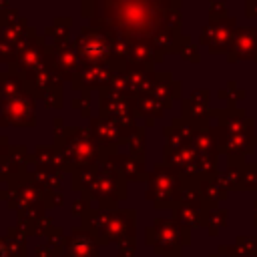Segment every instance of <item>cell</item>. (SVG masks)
I'll use <instances>...</instances> for the list:
<instances>
[{"mask_svg": "<svg viewBox=\"0 0 257 257\" xmlns=\"http://www.w3.org/2000/svg\"><path fill=\"white\" fill-rule=\"evenodd\" d=\"M78 52L82 58L88 60V64H96V60H100V56L108 52V44L100 34L86 28L82 36H78Z\"/></svg>", "mask_w": 257, "mask_h": 257, "instance_id": "6da1fadb", "label": "cell"}, {"mask_svg": "<svg viewBox=\"0 0 257 257\" xmlns=\"http://www.w3.org/2000/svg\"><path fill=\"white\" fill-rule=\"evenodd\" d=\"M0 257H6V253H4V247L0 245Z\"/></svg>", "mask_w": 257, "mask_h": 257, "instance_id": "7a4b0ae2", "label": "cell"}]
</instances>
